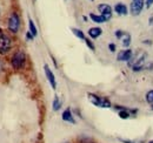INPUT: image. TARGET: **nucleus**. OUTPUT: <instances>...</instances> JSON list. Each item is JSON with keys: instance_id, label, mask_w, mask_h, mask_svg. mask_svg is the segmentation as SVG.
Returning a JSON list of instances; mask_svg holds the SVG:
<instances>
[{"instance_id": "obj_1", "label": "nucleus", "mask_w": 153, "mask_h": 143, "mask_svg": "<svg viewBox=\"0 0 153 143\" xmlns=\"http://www.w3.org/2000/svg\"><path fill=\"white\" fill-rule=\"evenodd\" d=\"M25 62H26V54L21 49L17 51L11 59V65H12L13 69H17V71L21 69L25 66Z\"/></svg>"}, {"instance_id": "obj_21", "label": "nucleus", "mask_w": 153, "mask_h": 143, "mask_svg": "<svg viewBox=\"0 0 153 143\" xmlns=\"http://www.w3.org/2000/svg\"><path fill=\"white\" fill-rule=\"evenodd\" d=\"M108 49H110L112 53L115 52V45L114 43H110V45H108Z\"/></svg>"}, {"instance_id": "obj_9", "label": "nucleus", "mask_w": 153, "mask_h": 143, "mask_svg": "<svg viewBox=\"0 0 153 143\" xmlns=\"http://www.w3.org/2000/svg\"><path fill=\"white\" fill-rule=\"evenodd\" d=\"M61 117H62V121L68 122V123H72V125H76V120H74L73 114H72V111H71L70 108H67V109H65V110L62 111Z\"/></svg>"}, {"instance_id": "obj_2", "label": "nucleus", "mask_w": 153, "mask_h": 143, "mask_svg": "<svg viewBox=\"0 0 153 143\" xmlns=\"http://www.w3.org/2000/svg\"><path fill=\"white\" fill-rule=\"evenodd\" d=\"M7 28L11 33L16 34L18 33L20 28V18L19 14L17 12H12L8 17V20H7Z\"/></svg>"}, {"instance_id": "obj_13", "label": "nucleus", "mask_w": 153, "mask_h": 143, "mask_svg": "<svg viewBox=\"0 0 153 143\" xmlns=\"http://www.w3.org/2000/svg\"><path fill=\"white\" fill-rule=\"evenodd\" d=\"M120 40H121V45H123L124 47H128L130 43H131V35H130L128 33L124 32V34L121 35Z\"/></svg>"}, {"instance_id": "obj_27", "label": "nucleus", "mask_w": 153, "mask_h": 143, "mask_svg": "<svg viewBox=\"0 0 153 143\" xmlns=\"http://www.w3.org/2000/svg\"><path fill=\"white\" fill-rule=\"evenodd\" d=\"M152 109H153V106H152Z\"/></svg>"}, {"instance_id": "obj_17", "label": "nucleus", "mask_w": 153, "mask_h": 143, "mask_svg": "<svg viewBox=\"0 0 153 143\" xmlns=\"http://www.w3.org/2000/svg\"><path fill=\"white\" fill-rule=\"evenodd\" d=\"M119 116H120V119H128L131 115H130V111L126 109V108H124V109H121V110H119Z\"/></svg>"}, {"instance_id": "obj_11", "label": "nucleus", "mask_w": 153, "mask_h": 143, "mask_svg": "<svg viewBox=\"0 0 153 143\" xmlns=\"http://www.w3.org/2000/svg\"><path fill=\"white\" fill-rule=\"evenodd\" d=\"M90 18L92 19V21H93V22H96V24H104V22H106V21H107V19L105 18V17H102L101 14L90 13Z\"/></svg>"}, {"instance_id": "obj_22", "label": "nucleus", "mask_w": 153, "mask_h": 143, "mask_svg": "<svg viewBox=\"0 0 153 143\" xmlns=\"http://www.w3.org/2000/svg\"><path fill=\"white\" fill-rule=\"evenodd\" d=\"M123 34H124V32H123V31H117V32H115V36H117L118 39H120Z\"/></svg>"}, {"instance_id": "obj_19", "label": "nucleus", "mask_w": 153, "mask_h": 143, "mask_svg": "<svg viewBox=\"0 0 153 143\" xmlns=\"http://www.w3.org/2000/svg\"><path fill=\"white\" fill-rule=\"evenodd\" d=\"M85 42H86L87 47H88L91 51H96V47H94V45H93V42H92L91 40H88V39H85Z\"/></svg>"}, {"instance_id": "obj_5", "label": "nucleus", "mask_w": 153, "mask_h": 143, "mask_svg": "<svg viewBox=\"0 0 153 143\" xmlns=\"http://www.w3.org/2000/svg\"><path fill=\"white\" fill-rule=\"evenodd\" d=\"M144 0H133L131 6H130V10H131V14L132 15H139L144 8Z\"/></svg>"}, {"instance_id": "obj_25", "label": "nucleus", "mask_w": 153, "mask_h": 143, "mask_svg": "<svg viewBox=\"0 0 153 143\" xmlns=\"http://www.w3.org/2000/svg\"><path fill=\"white\" fill-rule=\"evenodd\" d=\"M149 143H153V140H152V141H150V142H149Z\"/></svg>"}, {"instance_id": "obj_14", "label": "nucleus", "mask_w": 153, "mask_h": 143, "mask_svg": "<svg viewBox=\"0 0 153 143\" xmlns=\"http://www.w3.org/2000/svg\"><path fill=\"white\" fill-rule=\"evenodd\" d=\"M28 27H30V32L32 33V35L33 36L38 35V29H37V27L34 25V21L32 19H28Z\"/></svg>"}, {"instance_id": "obj_15", "label": "nucleus", "mask_w": 153, "mask_h": 143, "mask_svg": "<svg viewBox=\"0 0 153 143\" xmlns=\"http://www.w3.org/2000/svg\"><path fill=\"white\" fill-rule=\"evenodd\" d=\"M60 107H61V101H60L59 96L56 95L54 99H53V102H52V108H53L54 111H58V110L60 109Z\"/></svg>"}, {"instance_id": "obj_24", "label": "nucleus", "mask_w": 153, "mask_h": 143, "mask_svg": "<svg viewBox=\"0 0 153 143\" xmlns=\"http://www.w3.org/2000/svg\"><path fill=\"white\" fill-rule=\"evenodd\" d=\"M2 35H4V32H2V29L0 28V36H2Z\"/></svg>"}, {"instance_id": "obj_18", "label": "nucleus", "mask_w": 153, "mask_h": 143, "mask_svg": "<svg viewBox=\"0 0 153 143\" xmlns=\"http://www.w3.org/2000/svg\"><path fill=\"white\" fill-rule=\"evenodd\" d=\"M146 101L149 103H153V90L147 91V94H146Z\"/></svg>"}, {"instance_id": "obj_7", "label": "nucleus", "mask_w": 153, "mask_h": 143, "mask_svg": "<svg viewBox=\"0 0 153 143\" xmlns=\"http://www.w3.org/2000/svg\"><path fill=\"white\" fill-rule=\"evenodd\" d=\"M98 10H99V12H100V14H101L102 17H105L107 20L111 19V17H112V8H111L110 5L101 4V5L98 6Z\"/></svg>"}, {"instance_id": "obj_4", "label": "nucleus", "mask_w": 153, "mask_h": 143, "mask_svg": "<svg viewBox=\"0 0 153 143\" xmlns=\"http://www.w3.org/2000/svg\"><path fill=\"white\" fill-rule=\"evenodd\" d=\"M11 48H12V39L5 34L0 36V54L8 53Z\"/></svg>"}, {"instance_id": "obj_10", "label": "nucleus", "mask_w": 153, "mask_h": 143, "mask_svg": "<svg viewBox=\"0 0 153 143\" xmlns=\"http://www.w3.org/2000/svg\"><path fill=\"white\" fill-rule=\"evenodd\" d=\"M114 11L118 14H120V15H126V14H127V7H126V5H124L123 2H119V4L115 5Z\"/></svg>"}, {"instance_id": "obj_26", "label": "nucleus", "mask_w": 153, "mask_h": 143, "mask_svg": "<svg viewBox=\"0 0 153 143\" xmlns=\"http://www.w3.org/2000/svg\"><path fill=\"white\" fill-rule=\"evenodd\" d=\"M0 15H1V11H0Z\"/></svg>"}, {"instance_id": "obj_16", "label": "nucleus", "mask_w": 153, "mask_h": 143, "mask_svg": "<svg viewBox=\"0 0 153 143\" xmlns=\"http://www.w3.org/2000/svg\"><path fill=\"white\" fill-rule=\"evenodd\" d=\"M71 31H72V33L74 34V35L78 38V39H80V40H84L85 41V34H84V32L81 31V29H79V28H71Z\"/></svg>"}, {"instance_id": "obj_23", "label": "nucleus", "mask_w": 153, "mask_h": 143, "mask_svg": "<svg viewBox=\"0 0 153 143\" xmlns=\"http://www.w3.org/2000/svg\"><path fill=\"white\" fill-rule=\"evenodd\" d=\"M152 4H153V0H146V4H145V5H146L147 8H150V7L152 6Z\"/></svg>"}, {"instance_id": "obj_3", "label": "nucleus", "mask_w": 153, "mask_h": 143, "mask_svg": "<svg viewBox=\"0 0 153 143\" xmlns=\"http://www.w3.org/2000/svg\"><path fill=\"white\" fill-rule=\"evenodd\" d=\"M87 97L91 101V103L97 106V107H100V108L111 107V102H110V100L107 97H101V96H98V95L92 94V93H88L87 94Z\"/></svg>"}, {"instance_id": "obj_28", "label": "nucleus", "mask_w": 153, "mask_h": 143, "mask_svg": "<svg viewBox=\"0 0 153 143\" xmlns=\"http://www.w3.org/2000/svg\"><path fill=\"white\" fill-rule=\"evenodd\" d=\"M66 143H68V142H66Z\"/></svg>"}, {"instance_id": "obj_8", "label": "nucleus", "mask_w": 153, "mask_h": 143, "mask_svg": "<svg viewBox=\"0 0 153 143\" xmlns=\"http://www.w3.org/2000/svg\"><path fill=\"white\" fill-rule=\"evenodd\" d=\"M132 56H133V52L128 48V49L120 51L119 54H118V56H117V59H118L119 61H130V60L132 59Z\"/></svg>"}, {"instance_id": "obj_12", "label": "nucleus", "mask_w": 153, "mask_h": 143, "mask_svg": "<svg viewBox=\"0 0 153 143\" xmlns=\"http://www.w3.org/2000/svg\"><path fill=\"white\" fill-rule=\"evenodd\" d=\"M101 33H102V29L99 28V27H92V28L88 29V35L92 39H97L98 36L101 35Z\"/></svg>"}, {"instance_id": "obj_6", "label": "nucleus", "mask_w": 153, "mask_h": 143, "mask_svg": "<svg viewBox=\"0 0 153 143\" xmlns=\"http://www.w3.org/2000/svg\"><path fill=\"white\" fill-rule=\"evenodd\" d=\"M44 71H45V75H46V77H47V80H48V82H50L51 87H52L53 89H56V88H57L56 76H54L53 72L51 71V68L48 67V65H45V66H44Z\"/></svg>"}, {"instance_id": "obj_20", "label": "nucleus", "mask_w": 153, "mask_h": 143, "mask_svg": "<svg viewBox=\"0 0 153 143\" xmlns=\"http://www.w3.org/2000/svg\"><path fill=\"white\" fill-rule=\"evenodd\" d=\"M26 38H27V40H30V41H31V40H33V39H34V36L32 35V33H31V32H30V31H28V32H27V33H26Z\"/></svg>"}]
</instances>
